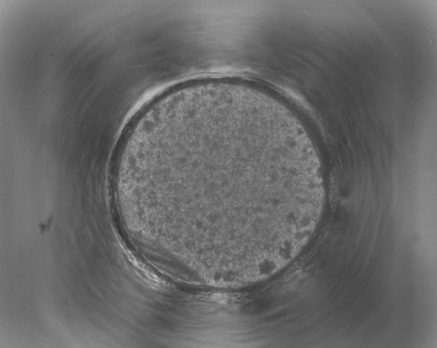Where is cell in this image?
Segmentation results:
<instances>
[{
    "label": "cell",
    "instance_id": "obj_1",
    "mask_svg": "<svg viewBox=\"0 0 437 348\" xmlns=\"http://www.w3.org/2000/svg\"><path fill=\"white\" fill-rule=\"evenodd\" d=\"M145 177L176 191L182 234L208 253L266 262L306 244L324 198L320 162L297 117L265 90L220 85L165 106L145 140Z\"/></svg>",
    "mask_w": 437,
    "mask_h": 348
}]
</instances>
